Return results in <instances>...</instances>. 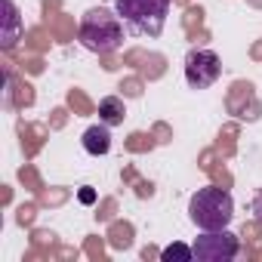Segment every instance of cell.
<instances>
[{
	"label": "cell",
	"mask_w": 262,
	"mask_h": 262,
	"mask_svg": "<svg viewBox=\"0 0 262 262\" xmlns=\"http://www.w3.org/2000/svg\"><path fill=\"white\" fill-rule=\"evenodd\" d=\"M114 10H117V16H120V22L126 25L129 34L158 37L167 25L170 0H117Z\"/></svg>",
	"instance_id": "1"
},
{
	"label": "cell",
	"mask_w": 262,
	"mask_h": 262,
	"mask_svg": "<svg viewBox=\"0 0 262 262\" xmlns=\"http://www.w3.org/2000/svg\"><path fill=\"white\" fill-rule=\"evenodd\" d=\"M188 216L201 231H219L228 228L231 216H234V201L225 188H198V194L188 204Z\"/></svg>",
	"instance_id": "2"
},
{
	"label": "cell",
	"mask_w": 262,
	"mask_h": 262,
	"mask_svg": "<svg viewBox=\"0 0 262 262\" xmlns=\"http://www.w3.org/2000/svg\"><path fill=\"white\" fill-rule=\"evenodd\" d=\"M77 37H80V43L86 50L105 56V53L120 50V43H123V22H120V16H114L108 10H90L80 19Z\"/></svg>",
	"instance_id": "3"
},
{
	"label": "cell",
	"mask_w": 262,
	"mask_h": 262,
	"mask_svg": "<svg viewBox=\"0 0 262 262\" xmlns=\"http://www.w3.org/2000/svg\"><path fill=\"white\" fill-rule=\"evenodd\" d=\"M191 250H194L198 262H231L237 256L241 244H237V237L228 228H219V231H204L191 244Z\"/></svg>",
	"instance_id": "4"
},
{
	"label": "cell",
	"mask_w": 262,
	"mask_h": 262,
	"mask_svg": "<svg viewBox=\"0 0 262 262\" xmlns=\"http://www.w3.org/2000/svg\"><path fill=\"white\" fill-rule=\"evenodd\" d=\"M222 74V62L213 50H191L185 59V80L191 90H207L219 80Z\"/></svg>",
	"instance_id": "5"
},
{
	"label": "cell",
	"mask_w": 262,
	"mask_h": 262,
	"mask_svg": "<svg viewBox=\"0 0 262 262\" xmlns=\"http://www.w3.org/2000/svg\"><path fill=\"white\" fill-rule=\"evenodd\" d=\"M83 148H86V155H93V158L108 155V148H111L108 123H96V126H90V129H86V133H83Z\"/></svg>",
	"instance_id": "6"
},
{
	"label": "cell",
	"mask_w": 262,
	"mask_h": 262,
	"mask_svg": "<svg viewBox=\"0 0 262 262\" xmlns=\"http://www.w3.org/2000/svg\"><path fill=\"white\" fill-rule=\"evenodd\" d=\"M123 114H126L123 99H117V96H105V99L99 102V117H102V123L117 126V123H123Z\"/></svg>",
	"instance_id": "7"
},
{
	"label": "cell",
	"mask_w": 262,
	"mask_h": 262,
	"mask_svg": "<svg viewBox=\"0 0 262 262\" xmlns=\"http://www.w3.org/2000/svg\"><path fill=\"white\" fill-rule=\"evenodd\" d=\"M4 13H7V31H4V50H10L16 43V28H19V16H16V7L13 0H4Z\"/></svg>",
	"instance_id": "8"
},
{
	"label": "cell",
	"mask_w": 262,
	"mask_h": 262,
	"mask_svg": "<svg viewBox=\"0 0 262 262\" xmlns=\"http://www.w3.org/2000/svg\"><path fill=\"white\" fill-rule=\"evenodd\" d=\"M161 259H164V262H173V259H176V262H191V259H194V250L185 247V244H170V247L161 250Z\"/></svg>",
	"instance_id": "9"
},
{
	"label": "cell",
	"mask_w": 262,
	"mask_h": 262,
	"mask_svg": "<svg viewBox=\"0 0 262 262\" xmlns=\"http://www.w3.org/2000/svg\"><path fill=\"white\" fill-rule=\"evenodd\" d=\"M250 210H253V213H256V219L262 222V191H259V194L253 198V204H250Z\"/></svg>",
	"instance_id": "10"
},
{
	"label": "cell",
	"mask_w": 262,
	"mask_h": 262,
	"mask_svg": "<svg viewBox=\"0 0 262 262\" xmlns=\"http://www.w3.org/2000/svg\"><path fill=\"white\" fill-rule=\"evenodd\" d=\"M93 201H96V191L93 188H83L80 191V204H93Z\"/></svg>",
	"instance_id": "11"
}]
</instances>
